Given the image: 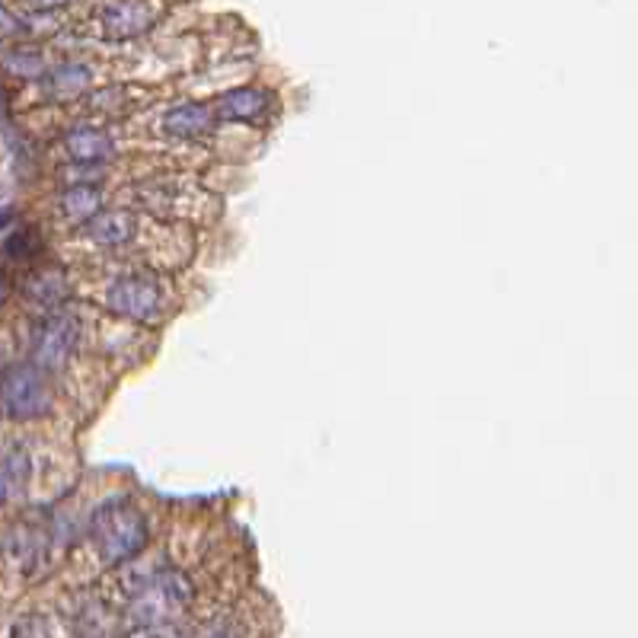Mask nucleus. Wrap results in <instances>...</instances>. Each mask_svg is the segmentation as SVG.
Masks as SVG:
<instances>
[{"label":"nucleus","instance_id":"nucleus-4","mask_svg":"<svg viewBox=\"0 0 638 638\" xmlns=\"http://www.w3.org/2000/svg\"><path fill=\"white\" fill-rule=\"evenodd\" d=\"M0 409L10 419H42L52 409V387L35 365H17L0 377Z\"/></svg>","mask_w":638,"mask_h":638},{"label":"nucleus","instance_id":"nucleus-10","mask_svg":"<svg viewBox=\"0 0 638 638\" xmlns=\"http://www.w3.org/2000/svg\"><path fill=\"white\" fill-rule=\"evenodd\" d=\"M138 234V217L131 212H99L93 220L84 224V237L96 246L106 249H119V246L131 244Z\"/></svg>","mask_w":638,"mask_h":638},{"label":"nucleus","instance_id":"nucleus-11","mask_svg":"<svg viewBox=\"0 0 638 638\" xmlns=\"http://www.w3.org/2000/svg\"><path fill=\"white\" fill-rule=\"evenodd\" d=\"M102 212V192L96 185H71L64 188L58 198V214L67 224H87L96 214Z\"/></svg>","mask_w":638,"mask_h":638},{"label":"nucleus","instance_id":"nucleus-3","mask_svg":"<svg viewBox=\"0 0 638 638\" xmlns=\"http://www.w3.org/2000/svg\"><path fill=\"white\" fill-rule=\"evenodd\" d=\"M106 306L138 323H153L166 313V288L151 272H125L106 288Z\"/></svg>","mask_w":638,"mask_h":638},{"label":"nucleus","instance_id":"nucleus-16","mask_svg":"<svg viewBox=\"0 0 638 638\" xmlns=\"http://www.w3.org/2000/svg\"><path fill=\"white\" fill-rule=\"evenodd\" d=\"M195 638H244V632H240V626L237 623H230V619H212V623H205L198 632H195Z\"/></svg>","mask_w":638,"mask_h":638},{"label":"nucleus","instance_id":"nucleus-18","mask_svg":"<svg viewBox=\"0 0 638 638\" xmlns=\"http://www.w3.org/2000/svg\"><path fill=\"white\" fill-rule=\"evenodd\" d=\"M20 32H23L20 17H13V13L0 3V39H13V35H20Z\"/></svg>","mask_w":638,"mask_h":638},{"label":"nucleus","instance_id":"nucleus-20","mask_svg":"<svg viewBox=\"0 0 638 638\" xmlns=\"http://www.w3.org/2000/svg\"><path fill=\"white\" fill-rule=\"evenodd\" d=\"M7 294H10V278L0 272V304L7 301Z\"/></svg>","mask_w":638,"mask_h":638},{"label":"nucleus","instance_id":"nucleus-6","mask_svg":"<svg viewBox=\"0 0 638 638\" xmlns=\"http://www.w3.org/2000/svg\"><path fill=\"white\" fill-rule=\"evenodd\" d=\"M156 23V7L148 0H112L102 13H99V26L106 39H134L144 35Z\"/></svg>","mask_w":638,"mask_h":638},{"label":"nucleus","instance_id":"nucleus-15","mask_svg":"<svg viewBox=\"0 0 638 638\" xmlns=\"http://www.w3.org/2000/svg\"><path fill=\"white\" fill-rule=\"evenodd\" d=\"M26 459L23 456H10L3 466H0V505L17 491V488L26 483Z\"/></svg>","mask_w":638,"mask_h":638},{"label":"nucleus","instance_id":"nucleus-2","mask_svg":"<svg viewBox=\"0 0 638 638\" xmlns=\"http://www.w3.org/2000/svg\"><path fill=\"white\" fill-rule=\"evenodd\" d=\"M90 540L102 562L122 565L148 547V520L138 508L125 501L106 505L93 515Z\"/></svg>","mask_w":638,"mask_h":638},{"label":"nucleus","instance_id":"nucleus-9","mask_svg":"<svg viewBox=\"0 0 638 638\" xmlns=\"http://www.w3.org/2000/svg\"><path fill=\"white\" fill-rule=\"evenodd\" d=\"M217 112L208 109L205 102H183V106H173L166 116H163V134L166 138H176V141H195V138H205L214 128Z\"/></svg>","mask_w":638,"mask_h":638},{"label":"nucleus","instance_id":"nucleus-19","mask_svg":"<svg viewBox=\"0 0 638 638\" xmlns=\"http://www.w3.org/2000/svg\"><path fill=\"white\" fill-rule=\"evenodd\" d=\"M30 7H35V10H58V7H64L67 0H26Z\"/></svg>","mask_w":638,"mask_h":638},{"label":"nucleus","instance_id":"nucleus-12","mask_svg":"<svg viewBox=\"0 0 638 638\" xmlns=\"http://www.w3.org/2000/svg\"><path fill=\"white\" fill-rule=\"evenodd\" d=\"M90 67L87 64H58L48 77H45V93L52 99H77L80 93L90 90Z\"/></svg>","mask_w":638,"mask_h":638},{"label":"nucleus","instance_id":"nucleus-13","mask_svg":"<svg viewBox=\"0 0 638 638\" xmlns=\"http://www.w3.org/2000/svg\"><path fill=\"white\" fill-rule=\"evenodd\" d=\"M26 298L32 304L42 306V310H52L67 298V278L62 269H39L26 281Z\"/></svg>","mask_w":638,"mask_h":638},{"label":"nucleus","instance_id":"nucleus-14","mask_svg":"<svg viewBox=\"0 0 638 638\" xmlns=\"http://www.w3.org/2000/svg\"><path fill=\"white\" fill-rule=\"evenodd\" d=\"M3 67L10 71V74H17V77H42L45 74V62H42V55L39 52H32V48H10V52H3Z\"/></svg>","mask_w":638,"mask_h":638},{"label":"nucleus","instance_id":"nucleus-7","mask_svg":"<svg viewBox=\"0 0 638 638\" xmlns=\"http://www.w3.org/2000/svg\"><path fill=\"white\" fill-rule=\"evenodd\" d=\"M64 153L71 163H80V166H102L116 156V141L109 131L96 128V125H80V128H71L64 134Z\"/></svg>","mask_w":638,"mask_h":638},{"label":"nucleus","instance_id":"nucleus-5","mask_svg":"<svg viewBox=\"0 0 638 638\" xmlns=\"http://www.w3.org/2000/svg\"><path fill=\"white\" fill-rule=\"evenodd\" d=\"M77 338H80V326H77L74 316H67V313L48 316L32 335V365L39 367L42 374L58 370L74 355Z\"/></svg>","mask_w":638,"mask_h":638},{"label":"nucleus","instance_id":"nucleus-1","mask_svg":"<svg viewBox=\"0 0 638 638\" xmlns=\"http://www.w3.org/2000/svg\"><path fill=\"white\" fill-rule=\"evenodd\" d=\"M195 597L192 581L176 569H156L128 584L125 607L134 626H163L183 616Z\"/></svg>","mask_w":638,"mask_h":638},{"label":"nucleus","instance_id":"nucleus-8","mask_svg":"<svg viewBox=\"0 0 638 638\" xmlns=\"http://www.w3.org/2000/svg\"><path fill=\"white\" fill-rule=\"evenodd\" d=\"M274 96L262 87H240V90L224 93L217 99V116L230 122H266L272 116Z\"/></svg>","mask_w":638,"mask_h":638},{"label":"nucleus","instance_id":"nucleus-21","mask_svg":"<svg viewBox=\"0 0 638 638\" xmlns=\"http://www.w3.org/2000/svg\"><path fill=\"white\" fill-rule=\"evenodd\" d=\"M10 217H13L10 208H0V227H3V224H10Z\"/></svg>","mask_w":638,"mask_h":638},{"label":"nucleus","instance_id":"nucleus-17","mask_svg":"<svg viewBox=\"0 0 638 638\" xmlns=\"http://www.w3.org/2000/svg\"><path fill=\"white\" fill-rule=\"evenodd\" d=\"M128 638H185L176 626L163 623V626H138Z\"/></svg>","mask_w":638,"mask_h":638}]
</instances>
